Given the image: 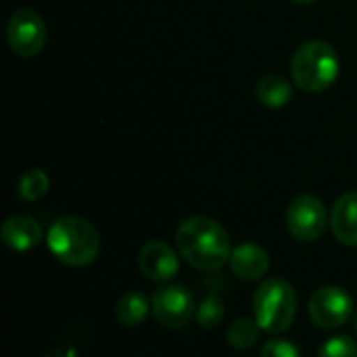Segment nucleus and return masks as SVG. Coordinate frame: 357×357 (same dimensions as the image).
Here are the masks:
<instances>
[{
  "label": "nucleus",
  "instance_id": "obj_1",
  "mask_svg": "<svg viewBox=\"0 0 357 357\" xmlns=\"http://www.w3.org/2000/svg\"><path fill=\"white\" fill-rule=\"evenodd\" d=\"M176 247L186 264L203 272L220 270L232 253V243L224 226L203 215H192L178 226Z\"/></svg>",
  "mask_w": 357,
  "mask_h": 357
},
{
  "label": "nucleus",
  "instance_id": "obj_2",
  "mask_svg": "<svg viewBox=\"0 0 357 357\" xmlns=\"http://www.w3.org/2000/svg\"><path fill=\"white\" fill-rule=\"evenodd\" d=\"M48 251L65 266H90L100 253V236L96 228L75 215H65L52 222L46 232Z\"/></svg>",
  "mask_w": 357,
  "mask_h": 357
},
{
  "label": "nucleus",
  "instance_id": "obj_3",
  "mask_svg": "<svg viewBox=\"0 0 357 357\" xmlns=\"http://www.w3.org/2000/svg\"><path fill=\"white\" fill-rule=\"evenodd\" d=\"M339 54L324 40L301 44L291 59L293 84L305 92H324L339 77Z\"/></svg>",
  "mask_w": 357,
  "mask_h": 357
},
{
  "label": "nucleus",
  "instance_id": "obj_4",
  "mask_svg": "<svg viewBox=\"0 0 357 357\" xmlns=\"http://www.w3.org/2000/svg\"><path fill=\"white\" fill-rule=\"evenodd\" d=\"M297 316V295L284 278L264 280L253 295V318L261 331L280 335L289 331Z\"/></svg>",
  "mask_w": 357,
  "mask_h": 357
},
{
  "label": "nucleus",
  "instance_id": "obj_5",
  "mask_svg": "<svg viewBox=\"0 0 357 357\" xmlns=\"http://www.w3.org/2000/svg\"><path fill=\"white\" fill-rule=\"evenodd\" d=\"M284 222L293 238L301 243H314L324 234L328 215H326L324 203L318 197L299 195L287 207Z\"/></svg>",
  "mask_w": 357,
  "mask_h": 357
},
{
  "label": "nucleus",
  "instance_id": "obj_6",
  "mask_svg": "<svg viewBox=\"0 0 357 357\" xmlns=\"http://www.w3.org/2000/svg\"><path fill=\"white\" fill-rule=\"evenodd\" d=\"M151 307L155 320L163 328H172V331L188 326V322L197 316L192 293L180 284H167L155 291L151 299Z\"/></svg>",
  "mask_w": 357,
  "mask_h": 357
},
{
  "label": "nucleus",
  "instance_id": "obj_7",
  "mask_svg": "<svg viewBox=\"0 0 357 357\" xmlns=\"http://www.w3.org/2000/svg\"><path fill=\"white\" fill-rule=\"evenodd\" d=\"M310 318L322 331H337L345 326L354 312L351 295L341 287H322L318 289L307 305Z\"/></svg>",
  "mask_w": 357,
  "mask_h": 357
},
{
  "label": "nucleus",
  "instance_id": "obj_8",
  "mask_svg": "<svg viewBox=\"0 0 357 357\" xmlns=\"http://www.w3.org/2000/svg\"><path fill=\"white\" fill-rule=\"evenodd\" d=\"M6 40L15 54L29 59L42 52L46 44V25L31 8H19L10 15L6 25Z\"/></svg>",
  "mask_w": 357,
  "mask_h": 357
},
{
  "label": "nucleus",
  "instance_id": "obj_9",
  "mask_svg": "<svg viewBox=\"0 0 357 357\" xmlns=\"http://www.w3.org/2000/svg\"><path fill=\"white\" fill-rule=\"evenodd\" d=\"M138 268L144 278L153 282H167L178 274L180 259L167 243L151 241L138 253Z\"/></svg>",
  "mask_w": 357,
  "mask_h": 357
},
{
  "label": "nucleus",
  "instance_id": "obj_10",
  "mask_svg": "<svg viewBox=\"0 0 357 357\" xmlns=\"http://www.w3.org/2000/svg\"><path fill=\"white\" fill-rule=\"evenodd\" d=\"M228 264H230V270L234 272V276L251 282V280H259L268 274L270 255L266 249H261L255 243H241L232 249Z\"/></svg>",
  "mask_w": 357,
  "mask_h": 357
},
{
  "label": "nucleus",
  "instance_id": "obj_11",
  "mask_svg": "<svg viewBox=\"0 0 357 357\" xmlns=\"http://www.w3.org/2000/svg\"><path fill=\"white\" fill-rule=\"evenodd\" d=\"M2 243L15 251V253H25L42 241V228L40 224L29 218V215H10L0 230Z\"/></svg>",
  "mask_w": 357,
  "mask_h": 357
},
{
  "label": "nucleus",
  "instance_id": "obj_12",
  "mask_svg": "<svg viewBox=\"0 0 357 357\" xmlns=\"http://www.w3.org/2000/svg\"><path fill=\"white\" fill-rule=\"evenodd\" d=\"M331 230L345 247H357V190L345 192L333 207Z\"/></svg>",
  "mask_w": 357,
  "mask_h": 357
},
{
  "label": "nucleus",
  "instance_id": "obj_13",
  "mask_svg": "<svg viewBox=\"0 0 357 357\" xmlns=\"http://www.w3.org/2000/svg\"><path fill=\"white\" fill-rule=\"evenodd\" d=\"M151 310V299L142 291H128L115 303V318L121 326L136 328L146 320Z\"/></svg>",
  "mask_w": 357,
  "mask_h": 357
},
{
  "label": "nucleus",
  "instance_id": "obj_14",
  "mask_svg": "<svg viewBox=\"0 0 357 357\" xmlns=\"http://www.w3.org/2000/svg\"><path fill=\"white\" fill-rule=\"evenodd\" d=\"M257 100L268 109H280L291 102L293 98V86L280 75H266L257 82L255 88Z\"/></svg>",
  "mask_w": 357,
  "mask_h": 357
},
{
  "label": "nucleus",
  "instance_id": "obj_15",
  "mask_svg": "<svg viewBox=\"0 0 357 357\" xmlns=\"http://www.w3.org/2000/svg\"><path fill=\"white\" fill-rule=\"evenodd\" d=\"M259 324L255 318H238L228 326L226 339L234 349H251L259 341Z\"/></svg>",
  "mask_w": 357,
  "mask_h": 357
},
{
  "label": "nucleus",
  "instance_id": "obj_16",
  "mask_svg": "<svg viewBox=\"0 0 357 357\" xmlns=\"http://www.w3.org/2000/svg\"><path fill=\"white\" fill-rule=\"evenodd\" d=\"M48 186H50V180L42 169H29L21 176L17 192L25 203H33L48 192Z\"/></svg>",
  "mask_w": 357,
  "mask_h": 357
},
{
  "label": "nucleus",
  "instance_id": "obj_17",
  "mask_svg": "<svg viewBox=\"0 0 357 357\" xmlns=\"http://www.w3.org/2000/svg\"><path fill=\"white\" fill-rule=\"evenodd\" d=\"M224 316H226V310H224V301H222V297H218V295H207L203 301H201V305L197 307V322L203 326V328H207V331H211V328H218L222 322H224Z\"/></svg>",
  "mask_w": 357,
  "mask_h": 357
},
{
  "label": "nucleus",
  "instance_id": "obj_18",
  "mask_svg": "<svg viewBox=\"0 0 357 357\" xmlns=\"http://www.w3.org/2000/svg\"><path fill=\"white\" fill-rule=\"evenodd\" d=\"M318 357H357L356 341L347 335H335L320 347Z\"/></svg>",
  "mask_w": 357,
  "mask_h": 357
},
{
  "label": "nucleus",
  "instance_id": "obj_19",
  "mask_svg": "<svg viewBox=\"0 0 357 357\" xmlns=\"http://www.w3.org/2000/svg\"><path fill=\"white\" fill-rule=\"evenodd\" d=\"M259 357H301V351L291 341L270 339L268 343H264V347L259 351Z\"/></svg>",
  "mask_w": 357,
  "mask_h": 357
},
{
  "label": "nucleus",
  "instance_id": "obj_20",
  "mask_svg": "<svg viewBox=\"0 0 357 357\" xmlns=\"http://www.w3.org/2000/svg\"><path fill=\"white\" fill-rule=\"evenodd\" d=\"M293 2H297V4H310V2H316V0H293Z\"/></svg>",
  "mask_w": 357,
  "mask_h": 357
},
{
  "label": "nucleus",
  "instance_id": "obj_21",
  "mask_svg": "<svg viewBox=\"0 0 357 357\" xmlns=\"http://www.w3.org/2000/svg\"><path fill=\"white\" fill-rule=\"evenodd\" d=\"M354 328H356V335H357V310H356V314H354Z\"/></svg>",
  "mask_w": 357,
  "mask_h": 357
}]
</instances>
